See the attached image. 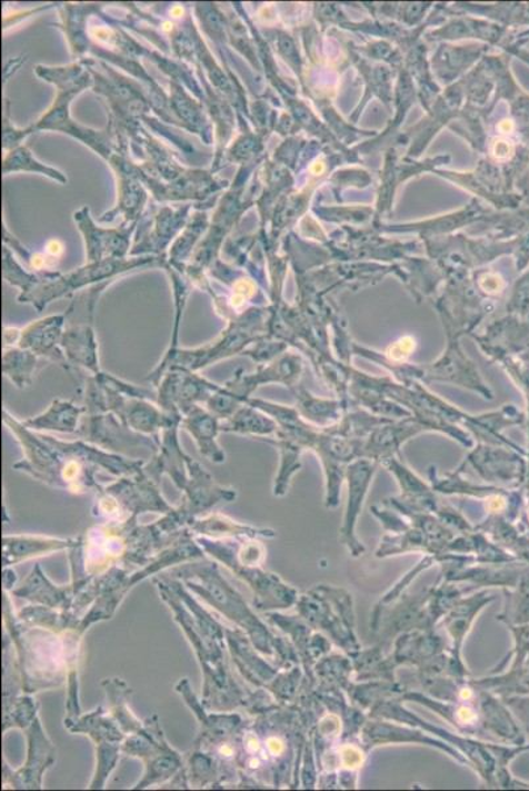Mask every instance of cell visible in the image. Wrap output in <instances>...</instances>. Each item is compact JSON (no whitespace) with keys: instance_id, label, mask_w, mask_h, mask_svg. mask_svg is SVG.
<instances>
[{"instance_id":"cell-1","label":"cell","mask_w":529,"mask_h":791,"mask_svg":"<svg viewBox=\"0 0 529 791\" xmlns=\"http://www.w3.org/2000/svg\"><path fill=\"white\" fill-rule=\"evenodd\" d=\"M268 318L267 309H247L239 317L227 323L226 329L210 344L197 348H180L171 362L170 369L199 373L221 360L241 355L256 340L268 334Z\"/></svg>"},{"instance_id":"cell-2","label":"cell","mask_w":529,"mask_h":791,"mask_svg":"<svg viewBox=\"0 0 529 791\" xmlns=\"http://www.w3.org/2000/svg\"><path fill=\"white\" fill-rule=\"evenodd\" d=\"M303 373L302 356L295 353H285L268 365H260L254 373L246 374L244 369L236 370L232 379L228 380L221 389L209 398L206 408L216 415L220 422L231 418L234 412L247 404L257 388L264 384H283L295 388Z\"/></svg>"},{"instance_id":"cell-3","label":"cell","mask_w":529,"mask_h":791,"mask_svg":"<svg viewBox=\"0 0 529 791\" xmlns=\"http://www.w3.org/2000/svg\"><path fill=\"white\" fill-rule=\"evenodd\" d=\"M383 367L395 374L402 384L411 382H447L477 392L488 401H492L491 389L482 380L475 363L462 352L460 338H448V346L439 360L430 366H413L409 363L385 362Z\"/></svg>"},{"instance_id":"cell-4","label":"cell","mask_w":529,"mask_h":791,"mask_svg":"<svg viewBox=\"0 0 529 791\" xmlns=\"http://www.w3.org/2000/svg\"><path fill=\"white\" fill-rule=\"evenodd\" d=\"M77 436L132 459L147 462L159 451V439L133 432L111 412L84 413Z\"/></svg>"},{"instance_id":"cell-5","label":"cell","mask_w":529,"mask_h":791,"mask_svg":"<svg viewBox=\"0 0 529 791\" xmlns=\"http://www.w3.org/2000/svg\"><path fill=\"white\" fill-rule=\"evenodd\" d=\"M3 423L16 436L24 457L13 465L18 472L42 482L47 486L66 490L63 473L68 463L66 454L57 451L39 432L28 429L23 422H19L9 411L3 409Z\"/></svg>"},{"instance_id":"cell-6","label":"cell","mask_w":529,"mask_h":791,"mask_svg":"<svg viewBox=\"0 0 529 791\" xmlns=\"http://www.w3.org/2000/svg\"><path fill=\"white\" fill-rule=\"evenodd\" d=\"M156 389L157 404L163 412L181 413L183 416L192 406L209 402V398L216 395L221 386L206 379L198 373L170 369Z\"/></svg>"},{"instance_id":"cell-7","label":"cell","mask_w":529,"mask_h":791,"mask_svg":"<svg viewBox=\"0 0 529 791\" xmlns=\"http://www.w3.org/2000/svg\"><path fill=\"white\" fill-rule=\"evenodd\" d=\"M102 389L107 412L113 413L121 423L133 432L154 439L160 438L161 431L169 424L171 417L181 415V413H166L159 404L146 401V398L128 397L104 387Z\"/></svg>"},{"instance_id":"cell-8","label":"cell","mask_w":529,"mask_h":791,"mask_svg":"<svg viewBox=\"0 0 529 791\" xmlns=\"http://www.w3.org/2000/svg\"><path fill=\"white\" fill-rule=\"evenodd\" d=\"M470 463L486 481L523 483L528 473V453L507 446L478 445L468 455Z\"/></svg>"},{"instance_id":"cell-9","label":"cell","mask_w":529,"mask_h":791,"mask_svg":"<svg viewBox=\"0 0 529 791\" xmlns=\"http://www.w3.org/2000/svg\"><path fill=\"white\" fill-rule=\"evenodd\" d=\"M182 415L171 417L169 424L163 427L159 438V451L146 463L144 472L159 483L162 475H168L181 491L188 486L190 476L188 461L190 455L183 452L178 438L181 429Z\"/></svg>"},{"instance_id":"cell-10","label":"cell","mask_w":529,"mask_h":791,"mask_svg":"<svg viewBox=\"0 0 529 791\" xmlns=\"http://www.w3.org/2000/svg\"><path fill=\"white\" fill-rule=\"evenodd\" d=\"M490 359L502 363L523 354L529 347V316L510 315L491 324L485 335L471 334Z\"/></svg>"},{"instance_id":"cell-11","label":"cell","mask_w":529,"mask_h":791,"mask_svg":"<svg viewBox=\"0 0 529 791\" xmlns=\"http://www.w3.org/2000/svg\"><path fill=\"white\" fill-rule=\"evenodd\" d=\"M42 437L62 454L88 463V465L98 469H104V472L118 477L138 475L144 469L147 463L146 461L127 458L123 455L107 452L104 448L89 444V442L81 438L68 442L48 436V434H42Z\"/></svg>"},{"instance_id":"cell-12","label":"cell","mask_w":529,"mask_h":791,"mask_svg":"<svg viewBox=\"0 0 529 791\" xmlns=\"http://www.w3.org/2000/svg\"><path fill=\"white\" fill-rule=\"evenodd\" d=\"M426 432H431L430 427L413 416L399 419V422H392L391 419V422L376 427V429L370 433V436L365 439L362 458L375 461L378 465H383L386 461L400 455V447H402L407 441Z\"/></svg>"},{"instance_id":"cell-13","label":"cell","mask_w":529,"mask_h":791,"mask_svg":"<svg viewBox=\"0 0 529 791\" xmlns=\"http://www.w3.org/2000/svg\"><path fill=\"white\" fill-rule=\"evenodd\" d=\"M68 312L48 316L21 329L18 347L31 352L41 359L56 363L69 369L61 339L68 323Z\"/></svg>"},{"instance_id":"cell-14","label":"cell","mask_w":529,"mask_h":791,"mask_svg":"<svg viewBox=\"0 0 529 791\" xmlns=\"http://www.w3.org/2000/svg\"><path fill=\"white\" fill-rule=\"evenodd\" d=\"M157 482L150 477L144 469L133 476H121L116 483L103 488L127 511L133 513V517L146 511L170 512L168 503L163 501Z\"/></svg>"},{"instance_id":"cell-15","label":"cell","mask_w":529,"mask_h":791,"mask_svg":"<svg viewBox=\"0 0 529 791\" xmlns=\"http://www.w3.org/2000/svg\"><path fill=\"white\" fill-rule=\"evenodd\" d=\"M188 468L190 479L183 490L186 497L181 507L186 520L220 502H232L236 498L234 490L219 486L196 459L189 458Z\"/></svg>"},{"instance_id":"cell-16","label":"cell","mask_w":529,"mask_h":791,"mask_svg":"<svg viewBox=\"0 0 529 791\" xmlns=\"http://www.w3.org/2000/svg\"><path fill=\"white\" fill-rule=\"evenodd\" d=\"M61 348L69 367L82 368L90 375H97L102 370L99 366L98 339L92 320L66 327Z\"/></svg>"},{"instance_id":"cell-17","label":"cell","mask_w":529,"mask_h":791,"mask_svg":"<svg viewBox=\"0 0 529 791\" xmlns=\"http://www.w3.org/2000/svg\"><path fill=\"white\" fill-rule=\"evenodd\" d=\"M220 424L221 422L216 415L200 405H194L186 412L181 423L182 429L196 441L200 455L218 463V465L224 463L227 458L218 442V436L221 433Z\"/></svg>"},{"instance_id":"cell-18","label":"cell","mask_w":529,"mask_h":791,"mask_svg":"<svg viewBox=\"0 0 529 791\" xmlns=\"http://www.w3.org/2000/svg\"><path fill=\"white\" fill-rule=\"evenodd\" d=\"M84 412V406L57 398L41 415L24 419L23 424L28 429L39 433L77 434Z\"/></svg>"},{"instance_id":"cell-19","label":"cell","mask_w":529,"mask_h":791,"mask_svg":"<svg viewBox=\"0 0 529 791\" xmlns=\"http://www.w3.org/2000/svg\"><path fill=\"white\" fill-rule=\"evenodd\" d=\"M290 390L297 398L296 408L299 415L302 416L307 423L319 427V429H327V427L338 424L347 413V401H326V398H319L311 395L309 390L299 386V384Z\"/></svg>"},{"instance_id":"cell-20","label":"cell","mask_w":529,"mask_h":791,"mask_svg":"<svg viewBox=\"0 0 529 791\" xmlns=\"http://www.w3.org/2000/svg\"><path fill=\"white\" fill-rule=\"evenodd\" d=\"M378 463L367 458L357 459L347 468V479L349 486V503L347 510V518L345 525V534L347 537H352L353 527L365 495L368 493L371 479L378 468Z\"/></svg>"},{"instance_id":"cell-21","label":"cell","mask_w":529,"mask_h":791,"mask_svg":"<svg viewBox=\"0 0 529 791\" xmlns=\"http://www.w3.org/2000/svg\"><path fill=\"white\" fill-rule=\"evenodd\" d=\"M221 433L240 434L256 439L275 437L278 432V424L267 413L244 404L234 412L231 418L221 422Z\"/></svg>"},{"instance_id":"cell-22","label":"cell","mask_w":529,"mask_h":791,"mask_svg":"<svg viewBox=\"0 0 529 791\" xmlns=\"http://www.w3.org/2000/svg\"><path fill=\"white\" fill-rule=\"evenodd\" d=\"M171 279H173V288H174V309H176V315H174V326H173V332H171V339L170 344L168 347V350L166 354H163L161 362L159 365L156 366V368L152 370L147 376V382L152 384L153 388L159 387V384L162 380V377L167 375L168 370L170 369L171 362H173L174 356L177 355L178 350H180V333H181V324H182V317H183V312L186 308V303H188V297H189V287L188 283H186L181 275H178L176 273L171 274Z\"/></svg>"},{"instance_id":"cell-23","label":"cell","mask_w":529,"mask_h":791,"mask_svg":"<svg viewBox=\"0 0 529 791\" xmlns=\"http://www.w3.org/2000/svg\"><path fill=\"white\" fill-rule=\"evenodd\" d=\"M40 359L38 355L20 347H3V375L13 386L26 389L32 386Z\"/></svg>"},{"instance_id":"cell-24","label":"cell","mask_w":529,"mask_h":791,"mask_svg":"<svg viewBox=\"0 0 529 791\" xmlns=\"http://www.w3.org/2000/svg\"><path fill=\"white\" fill-rule=\"evenodd\" d=\"M260 441L264 442V444L273 445L280 451V473H278L276 477L275 495L282 496L288 493L291 477L295 476V474L299 472L300 466H302L300 455H302L305 448L281 433H277L275 437Z\"/></svg>"},{"instance_id":"cell-25","label":"cell","mask_w":529,"mask_h":791,"mask_svg":"<svg viewBox=\"0 0 529 791\" xmlns=\"http://www.w3.org/2000/svg\"><path fill=\"white\" fill-rule=\"evenodd\" d=\"M289 345L285 344L282 340L271 338L270 335H264V337L256 340L254 344L250 345L242 356H248L257 365H268V363L280 358L286 352H288Z\"/></svg>"},{"instance_id":"cell-26","label":"cell","mask_w":529,"mask_h":791,"mask_svg":"<svg viewBox=\"0 0 529 791\" xmlns=\"http://www.w3.org/2000/svg\"><path fill=\"white\" fill-rule=\"evenodd\" d=\"M68 545V541L59 540L33 537L4 538L6 554L16 553V555L34 554L39 552L50 551V548H61Z\"/></svg>"},{"instance_id":"cell-27","label":"cell","mask_w":529,"mask_h":791,"mask_svg":"<svg viewBox=\"0 0 529 791\" xmlns=\"http://www.w3.org/2000/svg\"><path fill=\"white\" fill-rule=\"evenodd\" d=\"M412 350H415V340L412 338H402L395 346H391L388 354L383 356L391 363H402Z\"/></svg>"},{"instance_id":"cell-28","label":"cell","mask_w":529,"mask_h":791,"mask_svg":"<svg viewBox=\"0 0 529 791\" xmlns=\"http://www.w3.org/2000/svg\"><path fill=\"white\" fill-rule=\"evenodd\" d=\"M21 329L18 327L6 326L3 329V346L17 347L20 339Z\"/></svg>"},{"instance_id":"cell-29","label":"cell","mask_w":529,"mask_h":791,"mask_svg":"<svg viewBox=\"0 0 529 791\" xmlns=\"http://www.w3.org/2000/svg\"><path fill=\"white\" fill-rule=\"evenodd\" d=\"M510 152L511 149L509 147V142L506 141H497L495 148H492V154H495L498 159L509 158Z\"/></svg>"}]
</instances>
